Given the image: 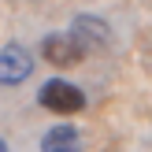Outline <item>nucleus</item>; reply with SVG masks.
<instances>
[{
    "label": "nucleus",
    "mask_w": 152,
    "mask_h": 152,
    "mask_svg": "<svg viewBox=\"0 0 152 152\" xmlns=\"http://www.w3.org/2000/svg\"><path fill=\"white\" fill-rule=\"evenodd\" d=\"M41 59H48L52 67H74L86 59V48L71 34H48L41 41Z\"/></svg>",
    "instance_id": "obj_3"
},
{
    "label": "nucleus",
    "mask_w": 152,
    "mask_h": 152,
    "mask_svg": "<svg viewBox=\"0 0 152 152\" xmlns=\"http://www.w3.org/2000/svg\"><path fill=\"white\" fill-rule=\"evenodd\" d=\"M67 34H71L86 52H89V48H96V45H104V41L111 37V34H108V22L93 19V15H78V19H74V26L67 30Z\"/></svg>",
    "instance_id": "obj_4"
},
{
    "label": "nucleus",
    "mask_w": 152,
    "mask_h": 152,
    "mask_svg": "<svg viewBox=\"0 0 152 152\" xmlns=\"http://www.w3.org/2000/svg\"><path fill=\"white\" fill-rule=\"evenodd\" d=\"M0 152H11V145H7V141H4V137H0Z\"/></svg>",
    "instance_id": "obj_6"
},
{
    "label": "nucleus",
    "mask_w": 152,
    "mask_h": 152,
    "mask_svg": "<svg viewBox=\"0 0 152 152\" xmlns=\"http://www.w3.org/2000/svg\"><path fill=\"white\" fill-rule=\"evenodd\" d=\"M34 74V56L22 45H4L0 48V86H19Z\"/></svg>",
    "instance_id": "obj_2"
},
{
    "label": "nucleus",
    "mask_w": 152,
    "mask_h": 152,
    "mask_svg": "<svg viewBox=\"0 0 152 152\" xmlns=\"http://www.w3.org/2000/svg\"><path fill=\"white\" fill-rule=\"evenodd\" d=\"M37 104L56 111V115H78L86 108V93L78 86H71V82H63V78H48L37 89Z\"/></svg>",
    "instance_id": "obj_1"
},
{
    "label": "nucleus",
    "mask_w": 152,
    "mask_h": 152,
    "mask_svg": "<svg viewBox=\"0 0 152 152\" xmlns=\"http://www.w3.org/2000/svg\"><path fill=\"white\" fill-rule=\"evenodd\" d=\"M41 152H82V134L71 123H59L52 130H45L41 137Z\"/></svg>",
    "instance_id": "obj_5"
}]
</instances>
